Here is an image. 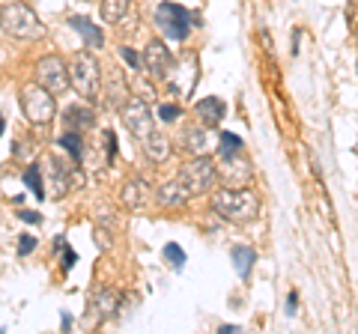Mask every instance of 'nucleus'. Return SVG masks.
Here are the masks:
<instances>
[{"instance_id":"obj_1","label":"nucleus","mask_w":358,"mask_h":334,"mask_svg":"<svg viewBox=\"0 0 358 334\" xmlns=\"http://www.w3.org/2000/svg\"><path fill=\"white\" fill-rule=\"evenodd\" d=\"M212 209L230 224H248L260 212V200L248 188H221L212 194Z\"/></svg>"},{"instance_id":"obj_19","label":"nucleus","mask_w":358,"mask_h":334,"mask_svg":"<svg viewBox=\"0 0 358 334\" xmlns=\"http://www.w3.org/2000/svg\"><path fill=\"white\" fill-rule=\"evenodd\" d=\"M66 126H69L72 131H87V129H93V122H96V117H93V110L90 108H72V110H66Z\"/></svg>"},{"instance_id":"obj_29","label":"nucleus","mask_w":358,"mask_h":334,"mask_svg":"<svg viewBox=\"0 0 358 334\" xmlns=\"http://www.w3.org/2000/svg\"><path fill=\"white\" fill-rule=\"evenodd\" d=\"M102 140H105V155H108V161H110V155H114V147H117V143H114V140H117V138H114V131L108 129L105 135H102Z\"/></svg>"},{"instance_id":"obj_31","label":"nucleus","mask_w":358,"mask_h":334,"mask_svg":"<svg viewBox=\"0 0 358 334\" xmlns=\"http://www.w3.org/2000/svg\"><path fill=\"white\" fill-rule=\"evenodd\" d=\"M18 218H21V221H27V224H39V221H42L36 212H30V209H21Z\"/></svg>"},{"instance_id":"obj_3","label":"nucleus","mask_w":358,"mask_h":334,"mask_svg":"<svg viewBox=\"0 0 358 334\" xmlns=\"http://www.w3.org/2000/svg\"><path fill=\"white\" fill-rule=\"evenodd\" d=\"M21 110L24 117L33 122V126H48V122L57 117V105H54V93L45 90V87L36 84H27L21 90Z\"/></svg>"},{"instance_id":"obj_11","label":"nucleus","mask_w":358,"mask_h":334,"mask_svg":"<svg viewBox=\"0 0 358 334\" xmlns=\"http://www.w3.org/2000/svg\"><path fill=\"white\" fill-rule=\"evenodd\" d=\"M147 200H150V185L141 180V176H134V180L126 182V188H122V206L126 209H143L147 206Z\"/></svg>"},{"instance_id":"obj_28","label":"nucleus","mask_w":358,"mask_h":334,"mask_svg":"<svg viewBox=\"0 0 358 334\" xmlns=\"http://www.w3.org/2000/svg\"><path fill=\"white\" fill-rule=\"evenodd\" d=\"M159 114L164 122H176V117H182V110H179V105H162Z\"/></svg>"},{"instance_id":"obj_12","label":"nucleus","mask_w":358,"mask_h":334,"mask_svg":"<svg viewBox=\"0 0 358 334\" xmlns=\"http://www.w3.org/2000/svg\"><path fill=\"white\" fill-rule=\"evenodd\" d=\"M42 170H45V188H51L54 197H63L66 191H69V176H66V170L54 159L45 161Z\"/></svg>"},{"instance_id":"obj_22","label":"nucleus","mask_w":358,"mask_h":334,"mask_svg":"<svg viewBox=\"0 0 358 334\" xmlns=\"http://www.w3.org/2000/svg\"><path fill=\"white\" fill-rule=\"evenodd\" d=\"M42 173H45V170H42V164H30L27 170H24V185H27L39 200L45 197V191H42V188H45V176H42Z\"/></svg>"},{"instance_id":"obj_30","label":"nucleus","mask_w":358,"mask_h":334,"mask_svg":"<svg viewBox=\"0 0 358 334\" xmlns=\"http://www.w3.org/2000/svg\"><path fill=\"white\" fill-rule=\"evenodd\" d=\"M75 260H78V257H75V251H72L69 245L63 242V266H66V269H72V266H75Z\"/></svg>"},{"instance_id":"obj_24","label":"nucleus","mask_w":358,"mask_h":334,"mask_svg":"<svg viewBox=\"0 0 358 334\" xmlns=\"http://www.w3.org/2000/svg\"><path fill=\"white\" fill-rule=\"evenodd\" d=\"M164 260H167V266H171V269H182L185 266V251L179 248V245H173V242H167L164 245Z\"/></svg>"},{"instance_id":"obj_27","label":"nucleus","mask_w":358,"mask_h":334,"mask_svg":"<svg viewBox=\"0 0 358 334\" xmlns=\"http://www.w3.org/2000/svg\"><path fill=\"white\" fill-rule=\"evenodd\" d=\"M33 248H36V236H27V233H21V239H18V257H27Z\"/></svg>"},{"instance_id":"obj_26","label":"nucleus","mask_w":358,"mask_h":334,"mask_svg":"<svg viewBox=\"0 0 358 334\" xmlns=\"http://www.w3.org/2000/svg\"><path fill=\"white\" fill-rule=\"evenodd\" d=\"M120 54H122V60H126V63L131 66V72H134V69H143V57H138V51H131V48L122 45V48H120Z\"/></svg>"},{"instance_id":"obj_2","label":"nucleus","mask_w":358,"mask_h":334,"mask_svg":"<svg viewBox=\"0 0 358 334\" xmlns=\"http://www.w3.org/2000/svg\"><path fill=\"white\" fill-rule=\"evenodd\" d=\"M72 72V87L75 93H81L87 102H96L99 93H102V66L93 54H78L75 63L69 66Z\"/></svg>"},{"instance_id":"obj_20","label":"nucleus","mask_w":358,"mask_h":334,"mask_svg":"<svg viewBox=\"0 0 358 334\" xmlns=\"http://www.w3.org/2000/svg\"><path fill=\"white\" fill-rule=\"evenodd\" d=\"M182 147L194 155H206L209 152V138H206V126L203 129H185V143Z\"/></svg>"},{"instance_id":"obj_23","label":"nucleus","mask_w":358,"mask_h":334,"mask_svg":"<svg viewBox=\"0 0 358 334\" xmlns=\"http://www.w3.org/2000/svg\"><path fill=\"white\" fill-rule=\"evenodd\" d=\"M60 147L69 150L75 161H84V140L78 138V131H66V135L60 138Z\"/></svg>"},{"instance_id":"obj_18","label":"nucleus","mask_w":358,"mask_h":334,"mask_svg":"<svg viewBox=\"0 0 358 334\" xmlns=\"http://www.w3.org/2000/svg\"><path fill=\"white\" fill-rule=\"evenodd\" d=\"M230 260H233V269H236L239 277H248L254 269L257 254H254V248H248V245H236V248L230 251Z\"/></svg>"},{"instance_id":"obj_33","label":"nucleus","mask_w":358,"mask_h":334,"mask_svg":"<svg viewBox=\"0 0 358 334\" xmlns=\"http://www.w3.org/2000/svg\"><path fill=\"white\" fill-rule=\"evenodd\" d=\"M218 331H221V334H230V331H239V328H236V326H221Z\"/></svg>"},{"instance_id":"obj_14","label":"nucleus","mask_w":358,"mask_h":334,"mask_svg":"<svg viewBox=\"0 0 358 334\" xmlns=\"http://www.w3.org/2000/svg\"><path fill=\"white\" fill-rule=\"evenodd\" d=\"M141 143H143V152H147V159H150V161L162 164V161L171 159V140H167L162 131H150V135L143 138Z\"/></svg>"},{"instance_id":"obj_15","label":"nucleus","mask_w":358,"mask_h":334,"mask_svg":"<svg viewBox=\"0 0 358 334\" xmlns=\"http://www.w3.org/2000/svg\"><path fill=\"white\" fill-rule=\"evenodd\" d=\"M131 99L129 87H126V78H122L114 66H108V105L114 108H122Z\"/></svg>"},{"instance_id":"obj_4","label":"nucleus","mask_w":358,"mask_h":334,"mask_svg":"<svg viewBox=\"0 0 358 334\" xmlns=\"http://www.w3.org/2000/svg\"><path fill=\"white\" fill-rule=\"evenodd\" d=\"M155 24L162 27L164 36L171 39H188V33H192L194 24H203V21H197L194 13H188L185 6L179 3H171V0H164V3H159V9H155Z\"/></svg>"},{"instance_id":"obj_9","label":"nucleus","mask_w":358,"mask_h":334,"mask_svg":"<svg viewBox=\"0 0 358 334\" xmlns=\"http://www.w3.org/2000/svg\"><path fill=\"white\" fill-rule=\"evenodd\" d=\"M143 69L152 81H164L167 72H171V51H167L164 42L152 39L147 48H143Z\"/></svg>"},{"instance_id":"obj_5","label":"nucleus","mask_w":358,"mask_h":334,"mask_svg":"<svg viewBox=\"0 0 358 334\" xmlns=\"http://www.w3.org/2000/svg\"><path fill=\"white\" fill-rule=\"evenodd\" d=\"M3 30L13 33L15 39H39L45 33L39 15L24 3H13V6L6 3L3 6Z\"/></svg>"},{"instance_id":"obj_21","label":"nucleus","mask_w":358,"mask_h":334,"mask_svg":"<svg viewBox=\"0 0 358 334\" xmlns=\"http://www.w3.org/2000/svg\"><path fill=\"white\" fill-rule=\"evenodd\" d=\"M129 3L131 0H102V21H108V24H120Z\"/></svg>"},{"instance_id":"obj_16","label":"nucleus","mask_w":358,"mask_h":334,"mask_svg":"<svg viewBox=\"0 0 358 334\" xmlns=\"http://www.w3.org/2000/svg\"><path fill=\"white\" fill-rule=\"evenodd\" d=\"M69 24H72L78 33H81L84 45H90L93 51L105 45V33L99 30V27H96V24H93V21H90V18H84V15H75V18H69Z\"/></svg>"},{"instance_id":"obj_17","label":"nucleus","mask_w":358,"mask_h":334,"mask_svg":"<svg viewBox=\"0 0 358 334\" xmlns=\"http://www.w3.org/2000/svg\"><path fill=\"white\" fill-rule=\"evenodd\" d=\"M155 197H159V203H162V206H185V203H188V197H192V194H188V188L176 180V182L162 185V188H159V194H155Z\"/></svg>"},{"instance_id":"obj_7","label":"nucleus","mask_w":358,"mask_h":334,"mask_svg":"<svg viewBox=\"0 0 358 334\" xmlns=\"http://www.w3.org/2000/svg\"><path fill=\"white\" fill-rule=\"evenodd\" d=\"M36 81L45 87V90H51L54 96H63L72 87V72L66 69V63L57 57V54H48V57H42L36 63Z\"/></svg>"},{"instance_id":"obj_32","label":"nucleus","mask_w":358,"mask_h":334,"mask_svg":"<svg viewBox=\"0 0 358 334\" xmlns=\"http://www.w3.org/2000/svg\"><path fill=\"white\" fill-rule=\"evenodd\" d=\"M287 314H296V293H289L287 298Z\"/></svg>"},{"instance_id":"obj_25","label":"nucleus","mask_w":358,"mask_h":334,"mask_svg":"<svg viewBox=\"0 0 358 334\" xmlns=\"http://www.w3.org/2000/svg\"><path fill=\"white\" fill-rule=\"evenodd\" d=\"M242 147H245V143L236 135H230V131H224V135H221V155H224V159H233V155H239Z\"/></svg>"},{"instance_id":"obj_8","label":"nucleus","mask_w":358,"mask_h":334,"mask_svg":"<svg viewBox=\"0 0 358 334\" xmlns=\"http://www.w3.org/2000/svg\"><path fill=\"white\" fill-rule=\"evenodd\" d=\"M120 114H122V122H126V129L131 131L138 140H143L152 131V110L150 105L143 102L141 96H131L126 105L120 108Z\"/></svg>"},{"instance_id":"obj_10","label":"nucleus","mask_w":358,"mask_h":334,"mask_svg":"<svg viewBox=\"0 0 358 334\" xmlns=\"http://www.w3.org/2000/svg\"><path fill=\"white\" fill-rule=\"evenodd\" d=\"M194 114H197V119H200V126L212 129V126H218V122L224 119L227 108H224V102H221L218 96H206V99H200V102L194 105Z\"/></svg>"},{"instance_id":"obj_13","label":"nucleus","mask_w":358,"mask_h":334,"mask_svg":"<svg viewBox=\"0 0 358 334\" xmlns=\"http://www.w3.org/2000/svg\"><path fill=\"white\" fill-rule=\"evenodd\" d=\"M90 307L96 310V322L114 317L117 307H120V293L117 289H99V293L93 296V302H90Z\"/></svg>"},{"instance_id":"obj_6","label":"nucleus","mask_w":358,"mask_h":334,"mask_svg":"<svg viewBox=\"0 0 358 334\" xmlns=\"http://www.w3.org/2000/svg\"><path fill=\"white\" fill-rule=\"evenodd\" d=\"M179 182H182L188 188V194L194 197V194H203V191H209V188H215L218 170L206 155H197L194 161H188L182 170H179Z\"/></svg>"}]
</instances>
